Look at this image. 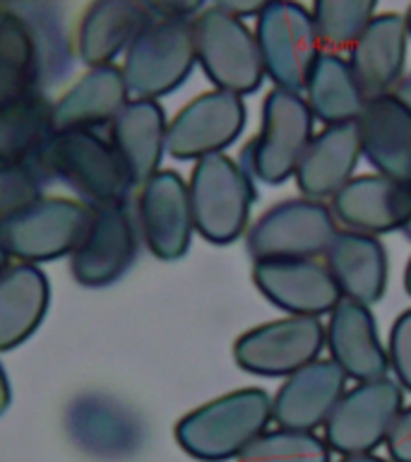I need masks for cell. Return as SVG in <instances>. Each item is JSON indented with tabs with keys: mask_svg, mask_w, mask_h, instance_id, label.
<instances>
[{
	"mask_svg": "<svg viewBox=\"0 0 411 462\" xmlns=\"http://www.w3.org/2000/svg\"><path fill=\"white\" fill-rule=\"evenodd\" d=\"M195 56L193 20L157 17L123 56V78L130 99L169 97L193 75Z\"/></svg>",
	"mask_w": 411,
	"mask_h": 462,
	"instance_id": "6",
	"label": "cell"
},
{
	"mask_svg": "<svg viewBox=\"0 0 411 462\" xmlns=\"http://www.w3.org/2000/svg\"><path fill=\"white\" fill-rule=\"evenodd\" d=\"M324 325L320 318L284 316L245 330L233 342V361L258 378H288L320 359Z\"/></svg>",
	"mask_w": 411,
	"mask_h": 462,
	"instance_id": "11",
	"label": "cell"
},
{
	"mask_svg": "<svg viewBox=\"0 0 411 462\" xmlns=\"http://www.w3.org/2000/svg\"><path fill=\"white\" fill-rule=\"evenodd\" d=\"M53 135H56L53 101L46 99L41 92L0 111V154L3 157L36 164V159Z\"/></svg>",
	"mask_w": 411,
	"mask_h": 462,
	"instance_id": "29",
	"label": "cell"
},
{
	"mask_svg": "<svg viewBox=\"0 0 411 462\" xmlns=\"http://www.w3.org/2000/svg\"><path fill=\"white\" fill-rule=\"evenodd\" d=\"M159 17H178V20H193L207 7V0H150Z\"/></svg>",
	"mask_w": 411,
	"mask_h": 462,
	"instance_id": "35",
	"label": "cell"
},
{
	"mask_svg": "<svg viewBox=\"0 0 411 462\" xmlns=\"http://www.w3.org/2000/svg\"><path fill=\"white\" fill-rule=\"evenodd\" d=\"M380 0H313L310 14L323 49L344 53L375 20Z\"/></svg>",
	"mask_w": 411,
	"mask_h": 462,
	"instance_id": "30",
	"label": "cell"
},
{
	"mask_svg": "<svg viewBox=\"0 0 411 462\" xmlns=\"http://www.w3.org/2000/svg\"><path fill=\"white\" fill-rule=\"evenodd\" d=\"M404 289H406V294L411 296V258L406 263V270H404Z\"/></svg>",
	"mask_w": 411,
	"mask_h": 462,
	"instance_id": "39",
	"label": "cell"
},
{
	"mask_svg": "<svg viewBox=\"0 0 411 462\" xmlns=\"http://www.w3.org/2000/svg\"><path fill=\"white\" fill-rule=\"evenodd\" d=\"M409 43L404 14L399 13L375 14V20L361 32L346 58L366 99L397 92L406 70Z\"/></svg>",
	"mask_w": 411,
	"mask_h": 462,
	"instance_id": "21",
	"label": "cell"
},
{
	"mask_svg": "<svg viewBox=\"0 0 411 462\" xmlns=\"http://www.w3.org/2000/svg\"><path fill=\"white\" fill-rule=\"evenodd\" d=\"M315 137V116L301 92L272 87L262 101L258 135L245 144L241 164L265 186H281L294 179L310 140Z\"/></svg>",
	"mask_w": 411,
	"mask_h": 462,
	"instance_id": "4",
	"label": "cell"
},
{
	"mask_svg": "<svg viewBox=\"0 0 411 462\" xmlns=\"http://www.w3.org/2000/svg\"><path fill=\"white\" fill-rule=\"evenodd\" d=\"M94 208L79 198L41 195L0 222V251L10 263L41 265L72 255L92 224Z\"/></svg>",
	"mask_w": 411,
	"mask_h": 462,
	"instance_id": "5",
	"label": "cell"
},
{
	"mask_svg": "<svg viewBox=\"0 0 411 462\" xmlns=\"http://www.w3.org/2000/svg\"><path fill=\"white\" fill-rule=\"evenodd\" d=\"M339 462H392L385 460L380 455L375 453H361V455H344V457H339Z\"/></svg>",
	"mask_w": 411,
	"mask_h": 462,
	"instance_id": "38",
	"label": "cell"
},
{
	"mask_svg": "<svg viewBox=\"0 0 411 462\" xmlns=\"http://www.w3.org/2000/svg\"><path fill=\"white\" fill-rule=\"evenodd\" d=\"M236 462H332V450L315 431L267 429Z\"/></svg>",
	"mask_w": 411,
	"mask_h": 462,
	"instance_id": "31",
	"label": "cell"
},
{
	"mask_svg": "<svg viewBox=\"0 0 411 462\" xmlns=\"http://www.w3.org/2000/svg\"><path fill=\"white\" fill-rule=\"evenodd\" d=\"M301 94L310 114L324 125L356 123L368 101L346 53L327 49L317 56Z\"/></svg>",
	"mask_w": 411,
	"mask_h": 462,
	"instance_id": "27",
	"label": "cell"
},
{
	"mask_svg": "<svg viewBox=\"0 0 411 462\" xmlns=\"http://www.w3.org/2000/svg\"><path fill=\"white\" fill-rule=\"evenodd\" d=\"M349 378L332 359H317L296 371L272 395V421L296 431H317L344 395Z\"/></svg>",
	"mask_w": 411,
	"mask_h": 462,
	"instance_id": "20",
	"label": "cell"
},
{
	"mask_svg": "<svg viewBox=\"0 0 411 462\" xmlns=\"http://www.w3.org/2000/svg\"><path fill=\"white\" fill-rule=\"evenodd\" d=\"M195 56L215 89L251 97L265 82L258 39L245 20L207 5L193 17Z\"/></svg>",
	"mask_w": 411,
	"mask_h": 462,
	"instance_id": "7",
	"label": "cell"
},
{
	"mask_svg": "<svg viewBox=\"0 0 411 462\" xmlns=\"http://www.w3.org/2000/svg\"><path fill=\"white\" fill-rule=\"evenodd\" d=\"M404 24H406V34H409V42H411V5L406 7V13H404Z\"/></svg>",
	"mask_w": 411,
	"mask_h": 462,
	"instance_id": "40",
	"label": "cell"
},
{
	"mask_svg": "<svg viewBox=\"0 0 411 462\" xmlns=\"http://www.w3.org/2000/svg\"><path fill=\"white\" fill-rule=\"evenodd\" d=\"M272 424V395L262 388L224 393L195 407L173 429L176 443L197 462L238 460Z\"/></svg>",
	"mask_w": 411,
	"mask_h": 462,
	"instance_id": "1",
	"label": "cell"
},
{
	"mask_svg": "<svg viewBox=\"0 0 411 462\" xmlns=\"http://www.w3.org/2000/svg\"><path fill=\"white\" fill-rule=\"evenodd\" d=\"M7 263H10V260H7V258H5V253L0 251V267H5V265H7Z\"/></svg>",
	"mask_w": 411,
	"mask_h": 462,
	"instance_id": "41",
	"label": "cell"
},
{
	"mask_svg": "<svg viewBox=\"0 0 411 462\" xmlns=\"http://www.w3.org/2000/svg\"><path fill=\"white\" fill-rule=\"evenodd\" d=\"M169 118L154 99H130L108 125V140L137 186L161 171Z\"/></svg>",
	"mask_w": 411,
	"mask_h": 462,
	"instance_id": "24",
	"label": "cell"
},
{
	"mask_svg": "<svg viewBox=\"0 0 411 462\" xmlns=\"http://www.w3.org/2000/svg\"><path fill=\"white\" fill-rule=\"evenodd\" d=\"M245 123L248 106L243 97L222 89L202 92L169 118L166 154L178 162H200L212 154H224L243 135Z\"/></svg>",
	"mask_w": 411,
	"mask_h": 462,
	"instance_id": "12",
	"label": "cell"
},
{
	"mask_svg": "<svg viewBox=\"0 0 411 462\" xmlns=\"http://www.w3.org/2000/svg\"><path fill=\"white\" fill-rule=\"evenodd\" d=\"M195 231L212 245H231L251 226L252 205L258 200L255 179L245 166L224 154L195 162L187 179Z\"/></svg>",
	"mask_w": 411,
	"mask_h": 462,
	"instance_id": "3",
	"label": "cell"
},
{
	"mask_svg": "<svg viewBox=\"0 0 411 462\" xmlns=\"http://www.w3.org/2000/svg\"><path fill=\"white\" fill-rule=\"evenodd\" d=\"M277 3L279 0H212V5L224 10V13L233 14V17H241V20H248V17L258 20L260 14L277 5Z\"/></svg>",
	"mask_w": 411,
	"mask_h": 462,
	"instance_id": "36",
	"label": "cell"
},
{
	"mask_svg": "<svg viewBox=\"0 0 411 462\" xmlns=\"http://www.w3.org/2000/svg\"><path fill=\"white\" fill-rule=\"evenodd\" d=\"M337 229L327 202L298 195L272 205L248 226L245 251L252 263L320 258Z\"/></svg>",
	"mask_w": 411,
	"mask_h": 462,
	"instance_id": "8",
	"label": "cell"
},
{
	"mask_svg": "<svg viewBox=\"0 0 411 462\" xmlns=\"http://www.w3.org/2000/svg\"><path fill=\"white\" fill-rule=\"evenodd\" d=\"M324 346L349 381L366 383L389 374L388 345L378 330L373 306L342 299L324 325Z\"/></svg>",
	"mask_w": 411,
	"mask_h": 462,
	"instance_id": "18",
	"label": "cell"
},
{
	"mask_svg": "<svg viewBox=\"0 0 411 462\" xmlns=\"http://www.w3.org/2000/svg\"><path fill=\"white\" fill-rule=\"evenodd\" d=\"M385 446H388L392 462H411V404L402 407L399 417L392 424L388 440H385Z\"/></svg>",
	"mask_w": 411,
	"mask_h": 462,
	"instance_id": "34",
	"label": "cell"
},
{
	"mask_svg": "<svg viewBox=\"0 0 411 462\" xmlns=\"http://www.w3.org/2000/svg\"><path fill=\"white\" fill-rule=\"evenodd\" d=\"M140 229L130 202L94 208L92 224L70 255L72 280L87 289H104L128 273L140 253Z\"/></svg>",
	"mask_w": 411,
	"mask_h": 462,
	"instance_id": "13",
	"label": "cell"
},
{
	"mask_svg": "<svg viewBox=\"0 0 411 462\" xmlns=\"http://www.w3.org/2000/svg\"><path fill=\"white\" fill-rule=\"evenodd\" d=\"M128 101V85L118 65L89 68L53 104L56 130H99L104 125H111Z\"/></svg>",
	"mask_w": 411,
	"mask_h": 462,
	"instance_id": "26",
	"label": "cell"
},
{
	"mask_svg": "<svg viewBox=\"0 0 411 462\" xmlns=\"http://www.w3.org/2000/svg\"><path fill=\"white\" fill-rule=\"evenodd\" d=\"M252 284L287 316H330L342 301L337 282L320 258L252 263Z\"/></svg>",
	"mask_w": 411,
	"mask_h": 462,
	"instance_id": "15",
	"label": "cell"
},
{
	"mask_svg": "<svg viewBox=\"0 0 411 462\" xmlns=\"http://www.w3.org/2000/svg\"><path fill=\"white\" fill-rule=\"evenodd\" d=\"M49 303L50 284L41 267L29 263L0 267V352L24 345L43 323Z\"/></svg>",
	"mask_w": 411,
	"mask_h": 462,
	"instance_id": "25",
	"label": "cell"
},
{
	"mask_svg": "<svg viewBox=\"0 0 411 462\" xmlns=\"http://www.w3.org/2000/svg\"><path fill=\"white\" fill-rule=\"evenodd\" d=\"M404 407V390L395 378H375L356 383L342 395L339 404L323 426L332 453H375L388 440L395 419Z\"/></svg>",
	"mask_w": 411,
	"mask_h": 462,
	"instance_id": "10",
	"label": "cell"
},
{
	"mask_svg": "<svg viewBox=\"0 0 411 462\" xmlns=\"http://www.w3.org/2000/svg\"><path fill=\"white\" fill-rule=\"evenodd\" d=\"M363 154L356 123L324 125L310 140L294 173L298 193L310 200H332L353 179Z\"/></svg>",
	"mask_w": 411,
	"mask_h": 462,
	"instance_id": "23",
	"label": "cell"
},
{
	"mask_svg": "<svg viewBox=\"0 0 411 462\" xmlns=\"http://www.w3.org/2000/svg\"><path fill=\"white\" fill-rule=\"evenodd\" d=\"M43 195V173L32 162L0 154V222Z\"/></svg>",
	"mask_w": 411,
	"mask_h": 462,
	"instance_id": "32",
	"label": "cell"
},
{
	"mask_svg": "<svg viewBox=\"0 0 411 462\" xmlns=\"http://www.w3.org/2000/svg\"><path fill=\"white\" fill-rule=\"evenodd\" d=\"M135 219L142 244L159 260L173 263L190 251L195 217L187 180L173 169H161L137 186Z\"/></svg>",
	"mask_w": 411,
	"mask_h": 462,
	"instance_id": "14",
	"label": "cell"
},
{
	"mask_svg": "<svg viewBox=\"0 0 411 462\" xmlns=\"http://www.w3.org/2000/svg\"><path fill=\"white\" fill-rule=\"evenodd\" d=\"M10 400H13V390H10V381H7L5 368L0 364V417H3L7 411V407H10Z\"/></svg>",
	"mask_w": 411,
	"mask_h": 462,
	"instance_id": "37",
	"label": "cell"
},
{
	"mask_svg": "<svg viewBox=\"0 0 411 462\" xmlns=\"http://www.w3.org/2000/svg\"><path fill=\"white\" fill-rule=\"evenodd\" d=\"M388 361L399 388L411 393V309L402 310L389 328Z\"/></svg>",
	"mask_w": 411,
	"mask_h": 462,
	"instance_id": "33",
	"label": "cell"
},
{
	"mask_svg": "<svg viewBox=\"0 0 411 462\" xmlns=\"http://www.w3.org/2000/svg\"><path fill=\"white\" fill-rule=\"evenodd\" d=\"M323 258L337 282L342 299L375 306L385 296L389 258L380 236L337 229Z\"/></svg>",
	"mask_w": 411,
	"mask_h": 462,
	"instance_id": "22",
	"label": "cell"
},
{
	"mask_svg": "<svg viewBox=\"0 0 411 462\" xmlns=\"http://www.w3.org/2000/svg\"><path fill=\"white\" fill-rule=\"evenodd\" d=\"M252 32L265 78L279 89L303 92L317 56L323 53L310 7L298 0H279L260 14Z\"/></svg>",
	"mask_w": 411,
	"mask_h": 462,
	"instance_id": "9",
	"label": "cell"
},
{
	"mask_svg": "<svg viewBox=\"0 0 411 462\" xmlns=\"http://www.w3.org/2000/svg\"><path fill=\"white\" fill-rule=\"evenodd\" d=\"M157 17L150 0H92L75 34L79 60L89 68L111 65Z\"/></svg>",
	"mask_w": 411,
	"mask_h": 462,
	"instance_id": "19",
	"label": "cell"
},
{
	"mask_svg": "<svg viewBox=\"0 0 411 462\" xmlns=\"http://www.w3.org/2000/svg\"><path fill=\"white\" fill-rule=\"evenodd\" d=\"M36 166L68 183L92 208L125 202L135 188L111 140L96 130H56Z\"/></svg>",
	"mask_w": 411,
	"mask_h": 462,
	"instance_id": "2",
	"label": "cell"
},
{
	"mask_svg": "<svg viewBox=\"0 0 411 462\" xmlns=\"http://www.w3.org/2000/svg\"><path fill=\"white\" fill-rule=\"evenodd\" d=\"M361 154L375 173L411 188V99L399 92L368 99L356 118Z\"/></svg>",
	"mask_w": 411,
	"mask_h": 462,
	"instance_id": "17",
	"label": "cell"
},
{
	"mask_svg": "<svg viewBox=\"0 0 411 462\" xmlns=\"http://www.w3.org/2000/svg\"><path fill=\"white\" fill-rule=\"evenodd\" d=\"M404 234H406V238H409V241H411V224H409V226H406V231H404Z\"/></svg>",
	"mask_w": 411,
	"mask_h": 462,
	"instance_id": "43",
	"label": "cell"
},
{
	"mask_svg": "<svg viewBox=\"0 0 411 462\" xmlns=\"http://www.w3.org/2000/svg\"><path fill=\"white\" fill-rule=\"evenodd\" d=\"M39 79L41 51L34 29L24 17L0 7V111L41 92Z\"/></svg>",
	"mask_w": 411,
	"mask_h": 462,
	"instance_id": "28",
	"label": "cell"
},
{
	"mask_svg": "<svg viewBox=\"0 0 411 462\" xmlns=\"http://www.w3.org/2000/svg\"><path fill=\"white\" fill-rule=\"evenodd\" d=\"M10 3H20V0H0V7L10 5Z\"/></svg>",
	"mask_w": 411,
	"mask_h": 462,
	"instance_id": "42",
	"label": "cell"
},
{
	"mask_svg": "<svg viewBox=\"0 0 411 462\" xmlns=\"http://www.w3.org/2000/svg\"><path fill=\"white\" fill-rule=\"evenodd\" d=\"M330 208L344 229L385 236L411 224V188L382 173H363L332 198Z\"/></svg>",
	"mask_w": 411,
	"mask_h": 462,
	"instance_id": "16",
	"label": "cell"
}]
</instances>
